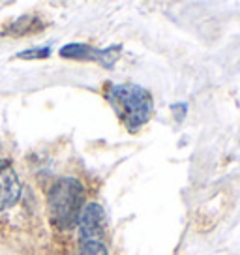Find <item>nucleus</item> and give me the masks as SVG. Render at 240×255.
I'll return each instance as SVG.
<instances>
[{
  "label": "nucleus",
  "mask_w": 240,
  "mask_h": 255,
  "mask_svg": "<svg viewBox=\"0 0 240 255\" xmlns=\"http://www.w3.org/2000/svg\"><path fill=\"white\" fill-rule=\"evenodd\" d=\"M107 100L129 131L139 129L152 117V96L139 85H111L107 88Z\"/></svg>",
  "instance_id": "f257e3e1"
},
{
  "label": "nucleus",
  "mask_w": 240,
  "mask_h": 255,
  "mask_svg": "<svg viewBox=\"0 0 240 255\" xmlns=\"http://www.w3.org/2000/svg\"><path fill=\"white\" fill-rule=\"evenodd\" d=\"M85 203V188L77 178H60L49 191L47 205L51 222L60 229H72L77 225Z\"/></svg>",
  "instance_id": "f03ea898"
},
{
  "label": "nucleus",
  "mask_w": 240,
  "mask_h": 255,
  "mask_svg": "<svg viewBox=\"0 0 240 255\" xmlns=\"http://www.w3.org/2000/svg\"><path fill=\"white\" fill-rule=\"evenodd\" d=\"M105 210L102 205L98 203H88L83 207L77 220V227H79L81 242H88V240H100L105 235Z\"/></svg>",
  "instance_id": "7ed1b4c3"
},
{
  "label": "nucleus",
  "mask_w": 240,
  "mask_h": 255,
  "mask_svg": "<svg viewBox=\"0 0 240 255\" xmlns=\"http://www.w3.org/2000/svg\"><path fill=\"white\" fill-rule=\"evenodd\" d=\"M120 51L122 49L119 45L109 49H94L90 45H85V43H70V45H64L60 49V55L64 58H77V60H94V62H100L105 68H113L115 62L119 60Z\"/></svg>",
  "instance_id": "20e7f679"
},
{
  "label": "nucleus",
  "mask_w": 240,
  "mask_h": 255,
  "mask_svg": "<svg viewBox=\"0 0 240 255\" xmlns=\"http://www.w3.org/2000/svg\"><path fill=\"white\" fill-rule=\"evenodd\" d=\"M21 197V180L8 159H0V212L8 210Z\"/></svg>",
  "instance_id": "39448f33"
},
{
  "label": "nucleus",
  "mask_w": 240,
  "mask_h": 255,
  "mask_svg": "<svg viewBox=\"0 0 240 255\" xmlns=\"http://www.w3.org/2000/svg\"><path fill=\"white\" fill-rule=\"evenodd\" d=\"M75 255H109L107 254V248L104 242L100 240H88V242H81L79 250Z\"/></svg>",
  "instance_id": "423d86ee"
},
{
  "label": "nucleus",
  "mask_w": 240,
  "mask_h": 255,
  "mask_svg": "<svg viewBox=\"0 0 240 255\" xmlns=\"http://www.w3.org/2000/svg\"><path fill=\"white\" fill-rule=\"evenodd\" d=\"M49 55V49H34V51H24L21 53V58H43Z\"/></svg>",
  "instance_id": "0eeeda50"
}]
</instances>
